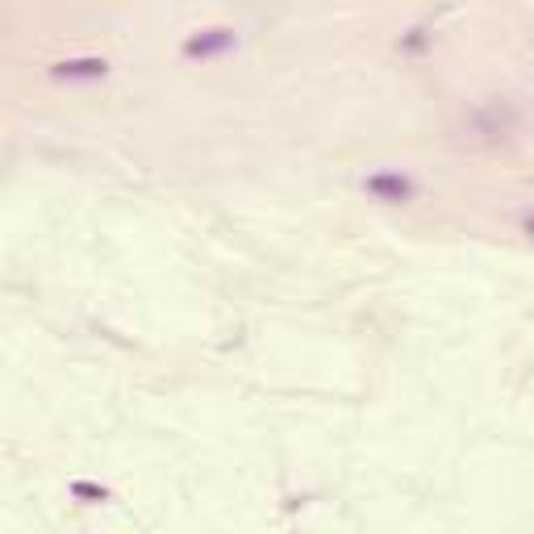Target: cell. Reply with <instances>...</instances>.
<instances>
[{"mask_svg":"<svg viewBox=\"0 0 534 534\" xmlns=\"http://www.w3.org/2000/svg\"><path fill=\"white\" fill-rule=\"evenodd\" d=\"M363 193H372L376 200H384V205H405V200H413V180L405 176V171H372L368 180H363Z\"/></svg>","mask_w":534,"mask_h":534,"instance_id":"obj_1","label":"cell"},{"mask_svg":"<svg viewBox=\"0 0 534 534\" xmlns=\"http://www.w3.org/2000/svg\"><path fill=\"white\" fill-rule=\"evenodd\" d=\"M104 71H109L104 59H71V63H59L54 67L59 80H100Z\"/></svg>","mask_w":534,"mask_h":534,"instance_id":"obj_3","label":"cell"},{"mask_svg":"<svg viewBox=\"0 0 534 534\" xmlns=\"http://www.w3.org/2000/svg\"><path fill=\"white\" fill-rule=\"evenodd\" d=\"M71 492H75V497H92V501H104V497H109V492L97 488V485H71Z\"/></svg>","mask_w":534,"mask_h":534,"instance_id":"obj_4","label":"cell"},{"mask_svg":"<svg viewBox=\"0 0 534 534\" xmlns=\"http://www.w3.org/2000/svg\"><path fill=\"white\" fill-rule=\"evenodd\" d=\"M238 47V34L234 30H196L193 38L184 42V54L188 59H213V54H222V50Z\"/></svg>","mask_w":534,"mask_h":534,"instance_id":"obj_2","label":"cell"}]
</instances>
